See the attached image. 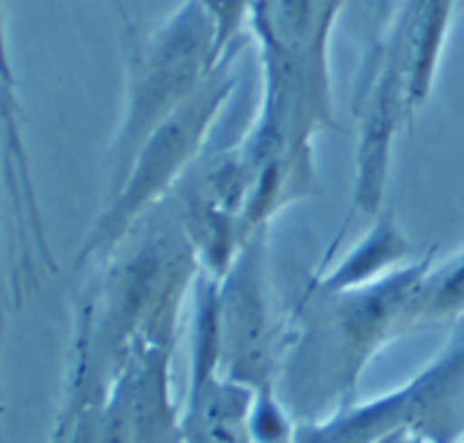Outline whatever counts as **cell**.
I'll list each match as a JSON object with an SVG mask.
<instances>
[{"instance_id":"obj_1","label":"cell","mask_w":464,"mask_h":443,"mask_svg":"<svg viewBox=\"0 0 464 443\" xmlns=\"http://www.w3.org/2000/svg\"><path fill=\"white\" fill-rule=\"evenodd\" d=\"M102 280L80 307L66 408L107 397L137 342H175L186 293L202 274L169 194L145 211L99 263Z\"/></svg>"},{"instance_id":"obj_2","label":"cell","mask_w":464,"mask_h":443,"mask_svg":"<svg viewBox=\"0 0 464 443\" xmlns=\"http://www.w3.org/2000/svg\"><path fill=\"white\" fill-rule=\"evenodd\" d=\"M431 255L344 290L309 285L290 312L276 391L295 421H320L358 402V383L382 345L420 320Z\"/></svg>"},{"instance_id":"obj_3","label":"cell","mask_w":464,"mask_h":443,"mask_svg":"<svg viewBox=\"0 0 464 443\" xmlns=\"http://www.w3.org/2000/svg\"><path fill=\"white\" fill-rule=\"evenodd\" d=\"M342 0H255L252 28L263 44L266 94L241 140L255 181L293 202L317 192L312 140L336 126L328 74V36Z\"/></svg>"},{"instance_id":"obj_4","label":"cell","mask_w":464,"mask_h":443,"mask_svg":"<svg viewBox=\"0 0 464 443\" xmlns=\"http://www.w3.org/2000/svg\"><path fill=\"white\" fill-rule=\"evenodd\" d=\"M224 61L216 25L199 0L186 4L153 31L131 61L126 110L112 143L110 197L121 189L140 145L156 132Z\"/></svg>"},{"instance_id":"obj_5","label":"cell","mask_w":464,"mask_h":443,"mask_svg":"<svg viewBox=\"0 0 464 443\" xmlns=\"http://www.w3.org/2000/svg\"><path fill=\"white\" fill-rule=\"evenodd\" d=\"M232 58H236V47L224 55L213 74L140 145L121 189L110 197L107 208L91 228L77 255V266H99L129 233L134 222L156 202H161L183 178V172L197 162L227 96L236 88V80H232L229 72Z\"/></svg>"},{"instance_id":"obj_6","label":"cell","mask_w":464,"mask_h":443,"mask_svg":"<svg viewBox=\"0 0 464 443\" xmlns=\"http://www.w3.org/2000/svg\"><path fill=\"white\" fill-rule=\"evenodd\" d=\"M399 429H412L431 443H461L464 315L450 326L445 348L404 386L328 418L298 421L290 443H380Z\"/></svg>"},{"instance_id":"obj_7","label":"cell","mask_w":464,"mask_h":443,"mask_svg":"<svg viewBox=\"0 0 464 443\" xmlns=\"http://www.w3.org/2000/svg\"><path fill=\"white\" fill-rule=\"evenodd\" d=\"M218 375L252 389L276 391L282 367V331L268 299V228L257 231L216 280Z\"/></svg>"},{"instance_id":"obj_8","label":"cell","mask_w":464,"mask_h":443,"mask_svg":"<svg viewBox=\"0 0 464 443\" xmlns=\"http://www.w3.org/2000/svg\"><path fill=\"white\" fill-rule=\"evenodd\" d=\"M175 342H137L99 405L72 413L66 443H183L172 397Z\"/></svg>"},{"instance_id":"obj_9","label":"cell","mask_w":464,"mask_h":443,"mask_svg":"<svg viewBox=\"0 0 464 443\" xmlns=\"http://www.w3.org/2000/svg\"><path fill=\"white\" fill-rule=\"evenodd\" d=\"M410 255H412V247L396 228L393 216L382 213L374 222V228L363 236V241L355 250H350L347 258L336 269L314 277L312 285L325 288V290L358 288V285H366V282H374V280L391 274L393 266H399Z\"/></svg>"},{"instance_id":"obj_10","label":"cell","mask_w":464,"mask_h":443,"mask_svg":"<svg viewBox=\"0 0 464 443\" xmlns=\"http://www.w3.org/2000/svg\"><path fill=\"white\" fill-rule=\"evenodd\" d=\"M464 315V252L440 266H429L420 282V320L456 323Z\"/></svg>"},{"instance_id":"obj_11","label":"cell","mask_w":464,"mask_h":443,"mask_svg":"<svg viewBox=\"0 0 464 443\" xmlns=\"http://www.w3.org/2000/svg\"><path fill=\"white\" fill-rule=\"evenodd\" d=\"M298 421L282 402L279 391L255 394L249 413V440L252 443H290Z\"/></svg>"},{"instance_id":"obj_12","label":"cell","mask_w":464,"mask_h":443,"mask_svg":"<svg viewBox=\"0 0 464 443\" xmlns=\"http://www.w3.org/2000/svg\"><path fill=\"white\" fill-rule=\"evenodd\" d=\"M199 4L205 6V12L210 15V20L216 25L218 53L227 55L232 47H236V39L241 36V25H244L246 15H252L255 0H199Z\"/></svg>"},{"instance_id":"obj_13","label":"cell","mask_w":464,"mask_h":443,"mask_svg":"<svg viewBox=\"0 0 464 443\" xmlns=\"http://www.w3.org/2000/svg\"><path fill=\"white\" fill-rule=\"evenodd\" d=\"M69 429H72V413L63 408V413H61V418H58V427H55L50 443H66V440H69Z\"/></svg>"},{"instance_id":"obj_14","label":"cell","mask_w":464,"mask_h":443,"mask_svg":"<svg viewBox=\"0 0 464 443\" xmlns=\"http://www.w3.org/2000/svg\"><path fill=\"white\" fill-rule=\"evenodd\" d=\"M380 443H431V440H426L423 435H418V432H412V429H399V432L388 435V438L380 440Z\"/></svg>"},{"instance_id":"obj_15","label":"cell","mask_w":464,"mask_h":443,"mask_svg":"<svg viewBox=\"0 0 464 443\" xmlns=\"http://www.w3.org/2000/svg\"><path fill=\"white\" fill-rule=\"evenodd\" d=\"M461 443H464V438H461Z\"/></svg>"}]
</instances>
